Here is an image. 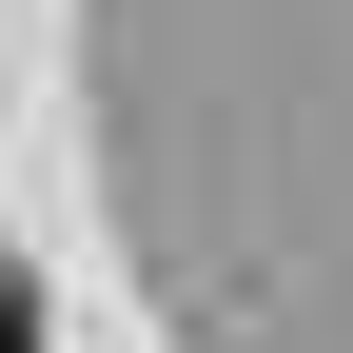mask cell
Segmentation results:
<instances>
[{"label": "cell", "mask_w": 353, "mask_h": 353, "mask_svg": "<svg viewBox=\"0 0 353 353\" xmlns=\"http://www.w3.org/2000/svg\"><path fill=\"white\" fill-rule=\"evenodd\" d=\"M0 353H39V294H20V255H0Z\"/></svg>", "instance_id": "6da1fadb"}]
</instances>
